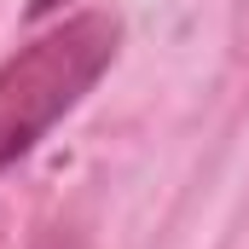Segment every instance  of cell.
I'll use <instances>...</instances> for the list:
<instances>
[{
    "instance_id": "1",
    "label": "cell",
    "mask_w": 249,
    "mask_h": 249,
    "mask_svg": "<svg viewBox=\"0 0 249 249\" xmlns=\"http://www.w3.org/2000/svg\"><path fill=\"white\" fill-rule=\"evenodd\" d=\"M116 47L122 23L110 12H75L0 64V174L99 87V75L116 64Z\"/></svg>"
},
{
    "instance_id": "2",
    "label": "cell",
    "mask_w": 249,
    "mask_h": 249,
    "mask_svg": "<svg viewBox=\"0 0 249 249\" xmlns=\"http://www.w3.org/2000/svg\"><path fill=\"white\" fill-rule=\"evenodd\" d=\"M35 249H81V244H75V238H64V232H53V238H41Z\"/></svg>"
},
{
    "instance_id": "3",
    "label": "cell",
    "mask_w": 249,
    "mask_h": 249,
    "mask_svg": "<svg viewBox=\"0 0 249 249\" xmlns=\"http://www.w3.org/2000/svg\"><path fill=\"white\" fill-rule=\"evenodd\" d=\"M64 0H29V18H47V12H58Z\"/></svg>"
}]
</instances>
